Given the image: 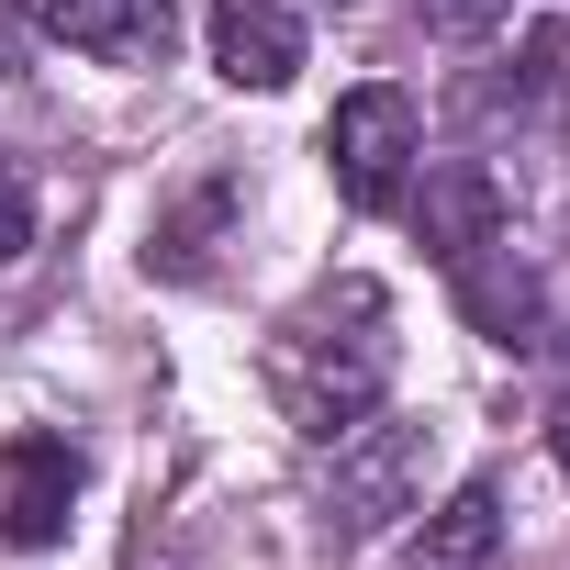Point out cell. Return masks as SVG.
<instances>
[{
	"mask_svg": "<svg viewBox=\"0 0 570 570\" xmlns=\"http://www.w3.org/2000/svg\"><path fill=\"white\" fill-rule=\"evenodd\" d=\"M537 347H570V292L548 303V325H537Z\"/></svg>",
	"mask_w": 570,
	"mask_h": 570,
	"instance_id": "14",
	"label": "cell"
},
{
	"mask_svg": "<svg viewBox=\"0 0 570 570\" xmlns=\"http://www.w3.org/2000/svg\"><path fill=\"white\" fill-rule=\"evenodd\" d=\"M257 381H268V403H279V425H292V436L336 448V436L370 425L381 392H392V292H381V279H358V268L325 279L314 303H292V314L268 325Z\"/></svg>",
	"mask_w": 570,
	"mask_h": 570,
	"instance_id": "1",
	"label": "cell"
},
{
	"mask_svg": "<svg viewBox=\"0 0 570 570\" xmlns=\"http://www.w3.org/2000/svg\"><path fill=\"white\" fill-rule=\"evenodd\" d=\"M325 168L358 213H392L403 179H414V101L403 90H347L336 124H325Z\"/></svg>",
	"mask_w": 570,
	"mask_h": 570,
	"instance_id": "3",
	"label": "cell"
},
{
	"mask_svg": "<svg viewBox=\"0 0 570 570\" xmlns=\"http://www.w3.org/2000/svg\"><path fill=\"white\" fill-rule=\"evenodd\" d=\"M492 548H503V492H492V481H459V492L403 537V570H492Z\"/></svg>",
	"mask_w": 570,
	"mask_h": 570,
	"instance_id": "9",
	"label": "cell"
},
{
	"mask_svg": "<svg viewBox=\"0 0 570 570\" xmlns=\"http://www.w3.org/2000/svg\"><path fill=\"white\" fill-rule=\"evenodd\" d=\"M492 235H503V190H492V168H481V157L425 168V190H414V246H425L436 268H459V257H481Z\"/></svg>",
	"mask_w": 570,
	"mask_h": 570,
	"instance_id": "6",
	"label": "cell"
},
{
	"mask_svg": "<svg viewBox=\"0 0 570 570\" xmlns=\"http://www.w3.org/2000/svg\"><path fill=\"white\" fill-rule=\"evenodd\" d=\"M548 448H559V470H570V403H559V414H548Z\"/></svg>",
	"mask_w": 570,
	"mask_h": 570,
	"instance_id": "15",
	"label": "cell"
},
{
	"mask_svg": "<svg viewBox=\"0 0 570 570\" xmlns=\"http://www.w3.org/2000/svg\"><path fill=\"white\" fill-rule=\"evenodd\" d=\"M414 492H425V425L370 414V425L336 436V470H325V537L358 548V537H381L392 514H414Z\"/></svg>",
	"mask_w": 570,
	"mask_h": 570,
	"instance_id": "2",
	"label": "cell"
},
{
	"mask_svg": "<svg viewBox=\"0 0 570 570\" xmlns=\"http://www.w3.org/2000/svg\"><path fill=\"white\" fill-rule=\"evenodd\" d=\"M514 101H570V12H548L514 46Z\"/></svg>",
	"mask_w": 570,
	"mask_h": 570,
	"instance_id": "11",
	"label": "cell"
},
{
	"mask_svg": "<svg viewBox=\"0 0 570 570\" xmlns=\"http://www.w3.org/2000/svg\"><path fill=\"white\" fill-rule=\"evenodd\" d=\"M459 314L492 336V347H537V325H548V292H537V268L492 235L481 257H459Z\"/></svg>",
	"mask_w": 570,
	"mask_h": 570,
	"instance_id": "8",
	"label": "cell"
},
{
	"mask_svg": "<svg viewBox=\"0 0 570 570\" xmlns=\"http://www.w3.org/2000/svg\"><path fill=\"white\" fill-rule=\"evenodd\" d=\"M23 246H35V190H23L12 168H0V268H12Z\"/></svg>",
	"mask_w": 570,
	"mask_h": 570,
	"instance_id": "13",
	"label": "cell"
},
{
	"mask_svg": "<svg viewBox=\"0 0 570 570\" xmlns=\"http://www.w3.org/2000/svg\"><path fill=\"white\" fill-rule=\"evenodd\" d=\"M23 23L68 57H101V68H157L168 57V0H23Z\"/></svg>",
	"mask_w": 570,
	"mask_h": 570,
	"instance_id": "4",
	"label": "cell"
},
{
	"mask_svg": "<svg viewBox=\"0 0 570 570\" xmlns=\"http://www.w3.org/2000/svg\"><path fill=\"white\" fill-rule=\"evenodd\" d=\"M68 503H79L68 436H12V448H0V548H57Z\"/></svg>",
	"mask_w": 570,
	"mask_h": 570,
	"instance_id": "5",
	"label": "cell"
},
{
	"mask_svg": "<svg viewBox=\"0 0 570 570\" xmlns=\"http://www.w3.org/2000/svg\"><path fill=\"white\" fill-rule=\"evenodd\" d=\"M414 12H425V35H448V46H481V35L514 12V0H414Z\"/></svg>",
	"mask_w": 570,
	"mask_h": 570,
	"instance_id": "12",
	"label": "cell"
},
{
	"mask_svg": "<svg viewBox=\"0 0 570 570\" xmlns=\"http://www.w3.org/2000/svg\"><path fill=\"white\" fill-rule=\"evenodd\" d=\"M224 213H235V179H202L190 202H168V213H157V235H146V268H157V279H202V268H213Z\"/></svg>",
	"mask_w": 570,
	"mask_h": 570,
	"instance_id": "10",
	"label": "cell"
},
{
	"mask_svg": "<svg viewBox=\"0 0 570 570\" xmlns=\"http://www.w3.org/2000/svg\"><path fill=\"white\" fill-rule=\"evenodd\" d=\"M213 68L235 90H292L303 79V12L292 0H213Z\"/></svg>",
	"mask_w": 570,
	"mask_h": 570,
	"instance_id": "7",
	"label": "cell"
}]
</instances>
